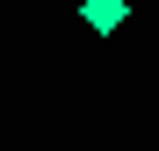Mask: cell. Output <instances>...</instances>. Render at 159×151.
I'll return each mask as SVG.
<instances>
[{
  "mask_svg": "<svg viewBox=\"0 0 159 151\" xmlns=\"http://www.w3.org/2000/svg\"><path fill=\"white\" fill-rule=\"evenodd\" d=\"M80 15H87V29H101V36H116L123 22H130V0H87Z\"/></svg>",
  "mask_w": 159,
  "mask_h": 151,
  "instance_id": "6da1fadb",
  "label": "cell"
}]
</instances>
